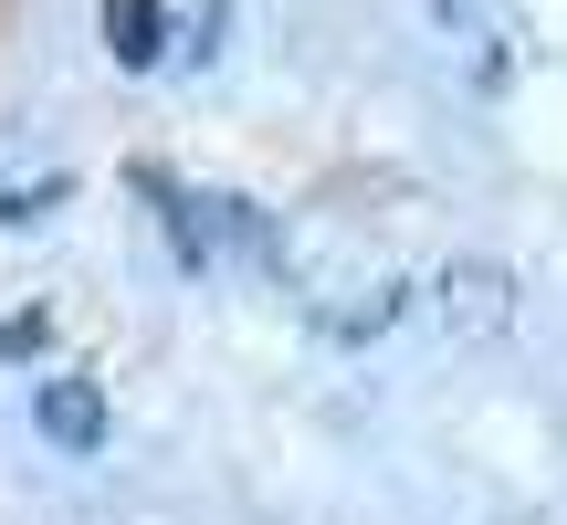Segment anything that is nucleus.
Masks as SVG:
<instances>
[{"mask_svg":"<svg viewBox=\"0 0 567 525\" xmlns=\"http://www.w3.org/2000/svg\"><path fill=\"white\" fill-rule=\"evenodd\" d=\"M431 295H442V337H452V347H494V337L515 326V274H505L494 253H463Z\"/></svg>","mask_w":567,"mask_h":525,"instance_id":"1","label":"nucleus"},{"mask_svg":"<svg viewBox=\"0 0 567 525\" xmlns=\"http://www.w3.org/2000/svg\"><path fill=\"white\" fill-rule=\"evenodd\" d=\"M32 421H42V442H53V452H95L105 442V389L95 379H42L32 389Z\"/></svg>","mask_w":567,"mask_h":525,"instance_id":"2","label":"nucleus"},{"mask_svg":"<svg viewBox=\"0 0 567 525\" xmlns=\"http://www.w3.org/2000/svg\"><path fill=\"white\" fill-rule=\"evenodd\" d=\"M95 21H105V53H116L126 74H147V63L168 53V11H158V0H105Z\"/></svg>","mask_w":567,"mask_h":525,"instance_id":"3","label":"nucleus"},{"mask_svg":"<svg viewBox=\"0 0 567 525\" xmlns=\"http://www.w3.org/2000/svg\"><path fill=\"white\" fill-rule=\"evenodd\" d=\"M63 200V179H42V189H0V231H21V222H42V210Z\"/></svg>","mask_w":567,"mask_h":525,"instance_id":"4","label":"nucleus"}]
</instances>
